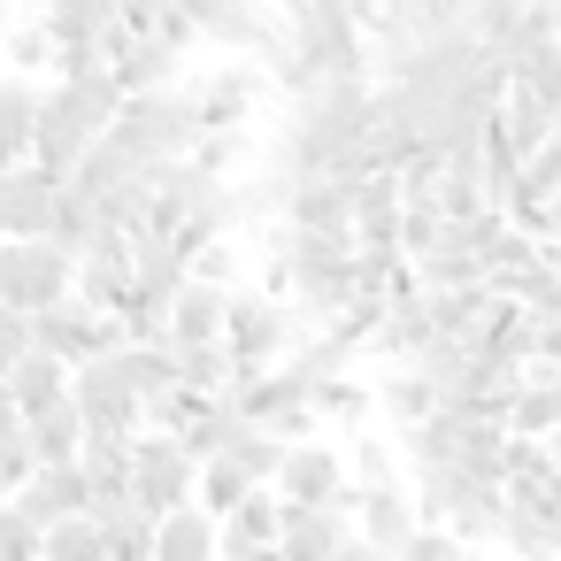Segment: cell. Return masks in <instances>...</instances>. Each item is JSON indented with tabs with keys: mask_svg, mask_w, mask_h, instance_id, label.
I'll list each match as a JSON object with an SVG mask.
<instances>
[{
	"mask_svg": "<svg viewBox=\"0 0 561 561\" xmlns=\"http://www.w3.org/2000/svg\"><path fill=\"white\" fill-rule=\"evenodd\" d=\"M247 154H254V147H247V131H208V139H201V162H208L216 178H231Z\"/></svg>",
	"mask_w": 561,
	"mask_h": 561,
	"instance_id": "39",
	"label": "cell"
},
{
	"mask_svg": "<svg viewBox=\"0 0 561 561\" xmlns=\"http://www.w3.org/2000/svg\"><path fill=\"white\" fill-rule=\"evenodd\" d=\"M32 346H39V339H32V316L0 300V377H9V369H16V362H24Z\"/></svg>",
	"mask_w": 561,
	"mask_h": 561,
	"instance_id": "38",
	"label": "cell"
},
{
	"mask_svg": "<svg viewBox=\"0 0 561 561\" xmlns=\"http://www.w3.org/2000/svg\"><path fill=\"white\" fill-rule=\"evenodd\" d=\"M354 523H362V538H369L377 553H408V538L423 530V507H415V484H400V492H362V507H354Z\"/></svg>",
	"mask_w": 561,
	"mask_h": 561,
	"instance_id": "17",
	"label": "cell"
},
{
	"mask_svg": "<svg viewBox=\"0 0 561 561\" xmlns=\"http://www.w3.org/2000/svg\"><path fill=\"white\" fill-rule=\"evenodd\" d=\"M9 385H16V400H24V423L32 415H47V408H62L70 400V385H78V369L62 362V354H47V346H32L16 369H9Z\"/></svg>",
	"mask_w": 561,
	"mask_h": 561,
	"instance_id": "23",
	"label": "cell"
},
{
	"mask_svg": "<svg viewBox=\"0 0 561 561\" xmlns=\"http://www.w3.org/2000/svg\"><path fill=\"white\" fill-rule=\"evenodd\" d=\"M0 62H9L16 78H47V70L62 62V39H55V24H47V16H32V24H9V32H0Z\"/></svg>",
	"mask_w": 561,
	"mask_h": 561,
	"instance_id": "29",
	"label": "cell"
},
{
	"mask_svg": "<svg viewBox=\"0 0 561 561\" xmlns=\"http://www.w3.org/2000/svg\"><path fill=\"white\" fill-rule=\"evenodd\" d=\"M316 415H323L339 438H362L369 415H377V385H362V377H331V385H316Z\"/></svg>",
	"mask_w": 561,
	"mask_h": 561,
	"instance_id": "28",
	"label": "cell"
},
{
	"mask_svg": "<svg viewBox=\"0 0 561 561\" xmlns=\"http://www.w3.org/2000/svg\"><path fill=\"white\" fill-rule=\"evenodd\" d=\"M231 285H216V277H193L178 300H170V346H216L224 331H231Z\"/></svg>",
	"mask_w": 561,
	"mask_h": 561,
	"instance_id": "13",
	"label": "cell"
},
{
	"mask_svg": "<svg viewBox=\"0 0 561 561\" xmlns=\"http://www.w3.org/2000/svg\"><path fill=\"white\" fill-rule=\"evenodd\" d=\"M346 446H354L346 461H354V484H362V492H400V484H415L408 454L392 461V446H385V438H369V431H362V438H346Z\"/></svg>",
	"mask_w": 561,
	"mask_h": 561,
	"instance_id": "31",
	"label": "cell"
},
{
	"mask_svg": "<svg viewBox=\"0 0 561 561\" xmlns=\"http://www.w3.org/2000/svg\"><path fill=\"white\" fill-rule=\"evenodd\" d=\"M530 362L561 369V316H530Z\"/></svg>",
	"mask_w": 561,
	"mask_h": 561,
	"instance_id": "40",
	"label": "cell"
},
{
	"mask_svg": "<svg viewBox=\"0 0 561 561\" xmlns=\"http://www.w3.org/2000/svg\"><path fill=\"white\" fill-rule=\"evenodd\" d=\"M24 431V400H16V385L0 377V438H16Z\"/></svg>",
	"mask_w": 561,
	"mask_h": 561,
	"instance_id": "41",
	"label": "cell"
},
{
	"mask_svg": "<svg viewBox=\"0 0 561 561\" xmlns=\"http://www.w3.org/2000/svg\"><path fill=\"white\" fill-rule=\"evenodd\" d=\"M154 553H162V561H224V515H208L201 500L170 507V515H162Z\"/></svg>",
	"mask_w": 561,
	"mask_h": 561,
	"instance_id": "21",
	"label": "cell"
},
{
	"mask_svg": "<svg viewBox=\"0 0 561 561\" xmlns=\"http://www.w3.org/2000/svg\"><path fill=\"white\" fill-rule=\"evenodd\" d=\"M254 93H262V78L247 70V55H239V62H224V70H208V78H193L201 131H247V116H254Z\"/></svg>",
	"mask_w": 561,
	"mask_h": 561,
	"instance_id": "11",
	"label": "cell"
},
{
	"mask_svg": "<svg viewBox=\"0 0 561 561\" xmlns=\"http://www.w3.org/2000/svg\"><path fill=\"white\" fill-rule=\"evenodd\" d=\"M385 561H400V553H385Z\"/></svg>",
	"mask_w": 561,
	"mask_h": 561,
	"instance_id": "46",
	"label": "cell"
},
{
	"mask_svg": "<svg viewBox=\"0 0 561 561\" xmlns=\"http://www.w3.org/2000/svg\"><path fill=\"white\" fill-rule=\"evenodd\" d=\"M108 139H124L147 170H162L170 154H201V139H208V131H201L193 85H162V93H131Z\"/></svg>",
	"mask_w": 561,
	"mask_h": 561,
	"instance_id": "2",
	"label": "cell"
},
{
	"mask_svg": "<svg viewBox=\"0 0 561 561\" xmlns=\"http://www.w3.org/2000/svg\"><path fill=\"white\" fill-rule=\"evenodd\" d=\"M377 0H285V39L270 55L277 85L300 101L316 85L339 78H369L377 70Z\"/></svg>",
	"mask_w": 561,
	"mask_h": 561,
	"instance_id": "1",
	"label": "cell"
},
{
	"mask_svg": "<svg viewBox=\"0 0 561 561\" xmlns=\"http://www.w3.org/2000/svg\"><path fill=\"white\" fill-rule=\"evenodd\" d=\"M224 546H285V492L277 484H254L224 515Z\"/></svg>",
	"mask_w": 561,
	"mask_h": 561,
	"instance_id": "27",
	"label": "cell"
},
{
	"mask_svg": "<svg viewBox=\"0 0 561 561\" xmlns=\"http://www.w3.org/2000/svg\"><path fill=\"white\" fill-rule=\"evenodd\" d=\"M124 78H116V62H101V70H78V78H55V108H70L93 139H108L116 131V116H124Z\"/></svg>",
	"mask_w": 561,
	"mask_h": 561,
	"instance_id": "12",
	"label": "cell"
},
{
	"mask_svg": "<svg viewBox=\"0 0 561 561\" xmlns=\"http://www.w3.org/2000/svg\"><path fill=\"white\" fill-rule=\"evenodd\" d=\"M507 431H515V438H553V431H561V369H546V362L523 369L515 408H507Z\"/></svg>",
	"mask_w": 561,
	"mask_h": 561,
	"instance_id": "22",
	"label": "cell"
},
{
	"mask_svg": "<svg viewBox=\"0 0 561 561\" xmlns=\"http://www.w3.org/2000/svg\"><path fill=\"white\" fill-rule=\"evenodd\" d=\"M47 561H108V523L101 515H70L47 530Z\"/></svg>",
	"mask_w": 561,
	"mask_h": 561,
	"instance_id": "33",
	"label": "cell"
},
{
	"mask_svg": "<svg viewBox=\"0 0 561 561\" xmlns=\"http://www.w3.org/2000/svg\"><path fill=\"white\" fill-rule=\"evenodd\" d=\"M24 9H55V0H24Z\"/></svg>",
	"mask_w": 561,
	"mask_h": 561,
	"instance_id": "45",
	"label": "cell"
},
{
	"mask_svg": "<svg viewBox=\"0 0 561 561\" xmlns=\"http://www.w3.org/2000/svg\"><path fill=\"white\" fill-rule=\"evenodd\" d=\"M0 78H9V70H0Z\"/></svg>",
	"mask_w": 561,
	"mask_h": 561,
	"instance_id": "47",
	"label": "cell"
},
{
	"mask_svg": "<svg viewBox=\"0 0 561 561\" xmlns=\"http://www.w3.org/2000/svg\"><path fill=\"white\" fill-rule=\"evenodd\" d=\"M0 561H47V523H32L16 500L0 507Z\"/></svg>",
	"mask_w": 561,
	"mask_h": 561,
	"instance_id": "35",
	"label": "cell"
},
{
	"mask_svg": "<svg viewBox=\"0 0 561 561\" xmlns=\"http://www.w3.org/2000/svg\"><path fill=\"white\" fill-rule=\"evenodd\" d=\"M185 285H193V247L178 231H139V293L170 308Z\"/></svg>",
	"mask_w": 561,
	"mask_h": 561,
	"instance_id": "20",
	"label": "cell"
},
{
	"mask_svg": "<svg viewBox=\"0 0 561 561\" xmlns=\"http://www.w3.org/2000/svg\"><path fill=\"white\" fill-rule=\"evenodd\" d=\"M377 408H385V423H392V431H415V423H431V415L446 408V392H438L415 362H392V377L377 385Z\"/></svg>",
	"mask_w": 561,
	"mask_h": 561,
	"instance_id": "24",
	"label": "cell"
},
{
	"mask_svg": "<svg viewBox=\"0 0 561 561\" xmlns=\"http://www.w3.org/2000/svg\"><path fill=\"white\" fill-rule=\"evenodd\" d=\"M78 293V254L62 239H0V300L39 316Z\"/></svg>",
	"mask_w": 561,
	"mask_h": 561,
	"instance_id": "3",
	"label": "cell"
},
{
	"mask_svg": "<svg viewBox=\"0 0 561 561\" xmlns=\"http://www.w3.org/2000/svg\"><path fill=\"white\" fill-rule=\"evenodd\" d=\"M154 538H162V515L124 507V515L108 523V561H162V553H154Z\"/></svg>",
	"mask_w": 561,
	"mask_h": 561,
	"instance_id": "34",
	"label": "cell"
},
{
	"mask_svg": "<svg viewBox=\"0 0 561 561\" xmlns=\"http://www.w3.org/2000/svg\"><path fill=\"white\" fill-rule=\"evenodd\" d=\"M131 293H139V239H131V231H108L93 254H78V300H85V308L124 316Z\"/></svg>",
	"mask_w": 561,
	"mask_h": 561,
	"instance_id": "10",
	"label": "cell"
},
{
	"mask_svg": "<svg viewBox=\"0 0 561 561\" xmlns=\"http://www.w3.org/2000/svg\"><path fill=\"white\" fill-rule=\"evenodd\" d=\"M39 477V454H32V438L16 431V438H0V507H9L24 484Z\"/></svg>",
	"mask_w": 561,
	"mask_h": 561,
	"instance_id": "36",
	"label": "cell"
},
{
	"mask_svg": "<svg viewBox=\"0 0 561 561\" xmlns=\"http://www.w3.org/2000/svg\"><path fill=\"white\" fill-rule=\"evenodd\" d=\"M461 553H469V538H461L454 523H423V530L408 538V553H400V561H461Z\"/></svg>",
	"mask_w": 561,
	"mask_h": 561,
	"instance_id": "37",
	"label": "cell"
},
{
	"mask_svg": "<svg viewBox=\"0 0 561 561\" xmlns=\"http://www.w3.org/2000/svg\"><path fill=\"white\" fill-rule=\"evenodd\" d=\"M62 178H47L39 162H16L0 170V239H55L62 224Z\"/></svg>",
	"mask_w": 561,
	"mask_h": 561,
	"instance_id": "6",
	"label": "cell"
},
{
	"mask_svg": "<svg viewBox=\"0 0 561 561\" xmlns=\"http://www.w3.org/2000/svg\"><path fill=\"white\" fill-rule=\"evenodd\" d=\"M285 224H300V231H354V185L346 178H285Z\"/></svg>",
	"mask_w": 561,
	"mask_h": 561,
	"instance_id": "15",
	"label": "cell"
},
{
	"mask_svg": "<svg viewBox=\"0 0 561 561\" xmlns=\"http://www.w3.org/2000/svg\"><path fill=\"white\" fill-rule=\"evenodd\" d=\"M178 9H193V24H201L216 47L247 55V62H270L277 39H285V16H270L262 0H178Z\"/></svg>",
	"mask_w": 561,
	"mask_h": 561,
	"instance_id": "7",
	"label": "cell"
},
{
	"mask_svg": "<svg viewBox=\"0 0 561 561\" xmlns=\"http://www.w3.org/2000/svg\"><path fill=\"white\" fill-rule=\"evenodd\" d=\"M400 224H408V201H400V178L377 170L354 185V239L362 247H400Z\"/></svg>",
	"mask_w": 561,
	"mask_h": 561,
	"instance_id": "19",
	"label": "cell"
},
{
	"mask_svg": "<svg viewBox=\"0 0 561 561\" xmlns=\"http://www.w3.org/2000/svg\"><path fill=\"white\" fill-rule=\"evenodd\" d=\"M16 9H24V0H0V32H9V24H16Z\"/></svg>",
	"mask_w": 561,
	"mask_h": 561,
	"instance_id": "43",
	"label": "cell"
},
{
	"mask_svg": "<svg viewBox=\"0 0 561 561\" xmlns=\"http://www.w3.org/2000/svg\"><path fill=\"white\" fill-rule=\"evenodd\" d=\"M131 461H139V507L147 515H170V507L201 500V461L185 454L178 431H139L131 438Z\"/></svg>",
	"mask_w": 561,
	"mask_h": 561,
	"instance_id": "5",
	"label": "cell"
},
{
	"mask_svg": "<svg viewBox=\"0 0 561 561\" xmlns=\"http://www.w3.org/2000/svg\"><path fill=\"white\" fill-rule=\"evenodd\" d=\"M116 9H124V0H55V9H39V16L55 24L62 47H93V39H108Z\"/></svg>",
	"mask_w": 561,
	"mask_h": 561,
	"instance_id": "30",
	"label": "cell"
},
{
	"mask_svg": "<svg viewBox=\"0 0 561 561\" xmlns=\"http://www.w3.org/2000/svg\"><path fill=\"white\" fill-rule=\"evenodd\" d=\"M247 492H254V469H247L239 454H216V461H201V507H208V515H231Z\"/></svg>",
	"mask_w": 561,
	"mask_h": 561,
	"instance_id": "32",
	"label": "cell"
},
{
	"mask_svg": "<svg viewBox=\"0 0 561 561\" xmlns=\"http://www.w3.org/2000/svg\"><path fill=\"white\" fill-rule=\"evenodd\" d=\"M247 423H262V431H277V438H323V415H316V392H308V377H293L285 362L277 369H239L231 377V392H224Z\"/></svg>",
	"mask_w": 561,
	"mask_h": 561,
	"instance_id": "4",
	"label": "cell"
},
{
	"mask_svg": "<svg viewBox=\"0 0 561 561\" xmlns=\"http://www.w3.org/2000/svg\"><path fill=\"white\" fill-rule=\"evenodd\" d=\"M85 154H93V131L70 116V108H55V93H47V116H39V139H32V162L47 170V178H78L85 170Z\"/></svg>",
	"mask_w": 561,
	"mask_h": 561,
	"instance_id": "18",
	"label": "cell"
},
{
	"mask_svg": "<svg viewBox=\"0 0 561 561\" xmlns=\"http://www.w3.org/2000/svg\"><path fill=\"white\" fill-rule=\"evenodd\" d=\"M70 400H78L85 431H139V423H147V400H139V385L124 377V362H116V354H101V362H78V385H70Z\"/></svg>",
	"mask_w": 561,
	"mask_h": 561,
	"instance_id": "8",
	"label": "cell"
},
{
	"mask_svg": "<svg viewBox=\"0 0 561 561\" xmlns=\"http://www.w3.org/2000/svg\"><path fill=\"white\" fill-rule=\"evenodd\" d=\"M39 116H47V93L32 78H0V170L32 162V139H39Z\"/></svg>",
	"mask_w": 561,
	"mask_h": 561,
	"instance_id": "16",
	"label": "cell"
},
{
	"mask_svg": "<svg viewBox=\"0 0 561 561\" xmlns=\"http://www.w3.org/2000/svg\"><path fill=\"white\" fill-rule=\"evenodd\" d=\"M546 446H553V461H561V431H553V438H546Z\"/></svg>",
	"mask_w": 561,
	"mask_h": 561,
	"instance_id": "44",
	"label": "cell"
},
{
	"mask_svg": "<svg viewBox=\"0 0 561 561\" xmlns=\"http://www.w3.org/2000/svg\"><path fill=\"white\" fill-rule=\"evenodd\" d=\"M354 484V461H346V438H300L277 469V492L293 507H331L339 492Z\"/></svg>",
	"mask_w": 561,
	"mask_h": 561,
	"instance_id": "9",
	"label": "cell"
},
{
	"mask_svg": "<svg viewBox=\"0 0 561 561\" xmlns=\"http://www.w3.org/2000/svg\"><path fill=\"white\" fill-rule=\"evenodd\" d=\"M331 561H385V553H377V546H369V538H362V530H354V538H346V546H339V553H331Z\"/></svg>",
	"mask_w": 561,
	"mask_h": 561,
	"instance_id": "42",
	"label": "cell"
},
{
	"mask_svg": "<svg viewBox=\"0 0 561 561\" xmlns=\"http://www.w3.org/2000/svg\"><path fill=\"white\" fill-rule=\"evenodd\" d=\"M116 78H124V93H162V85H178V78H185V55H178L162 32H147V39H124V55H116Z\"/></svg>",
	"mask_w": 561,
	"mask_h": 561,
	"instance_id": "25",
	"label": "cell"
},
{
	"mask_svg": "<svg viewBox=\"0 0 561 561\" xmlns=\"http://www.w3.org/2000/svg\"><path fill=\"white\" fill-rule=\"evenodd\" d=\"M24 438H32V454H39V469H62V461H85V415H78V400H62V408H47V415H32L24 423Z\"/></svg>",
	"mask_w": 561,
	"mask_h": 561,
	"instance_id": "26",
	"label": "cell"
},
{
	"mask_svg": "<svg viewBox=\"0 0 561 561\" xmlns=\"http://www.w3.org/2000/svg\"><path fill=\"white\" fill-rule=\"evenodd\" d=\"M16 507L32 515V523H70V515H93V469L85 461H62V469H39L24 492H16Z\"/></svg>",
	"mask_w": 561,
	"mask_h": 561,
	"instance_id": "14",
	"label": "cell"
}]
</instances>
